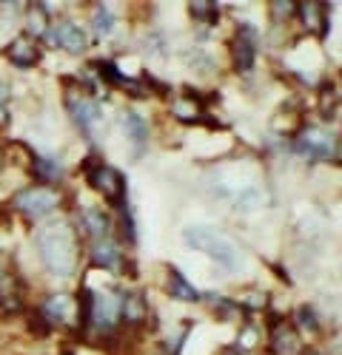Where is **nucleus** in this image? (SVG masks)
Instances as JSON below:
<instances>
[{
	"label": "nucleus",
	"mask_w": 342,
	"mask_h": 355,
	"mask_svg": "<svg viewBox=\"0 0 342 355\" xmlns=\"http://www.w3.org/2000/svg\"><path fill=\"white\" fill-rule=\"evenodd\" d=\"M32 245L40 256V264L51 276H74L77 273L80 233L69 219L57 216V219L40 222L32 233Z\"/></svg>",
	"instance_id": "f257e3e1"
},
{
	"label": "nucleus",
	"mask_w": 342,
	"mask_h": 355,
	"mask_svg": "<svg viewBox=\"0 0 342 355\" xmlns=\"http://www.w3.org/2000/svg\"><path fill=\"white\" fill-rule=\"evenodd\" d=\"M186 245L194 248V250H203L209 253L217 264H222L225 270H240L243 268V253L240 248L228 239L225 233L214 230V227H203V225H197V227H186Z\"/></svg>",
	"instance_id": "f03ea898"
},
{
	"label": "nucleus",
	"mask_w": 342,
	"mask_h": 355,
	"mask_svg": "<svg viewBox=\"0 0 342 355\" xmlns=\"http://www.w3.org/2000/svg\"><path fill=\"white\" fill-rule=\"evenodd\" d=\"M9 208H12L15 214H20L23 219L40 225V222L51 219V214L60 208V191L46 188V185H28V188H20V191L9 199Z\"/></svg>",
	"instance_id": "7ed1b4c3"
},
{
	"label": "nucleus",
	"mask_w": 342,
	"mask_h": 355,
	"mask_svg": "<svg viewBox=\"0 0 342 355\" xmlns=\"http://www.w3.org/2000/svg\"><path fill=\"white\" fill-rule=\"evenodd\" d=\"M66 85L69 88H66L63 103H66V111L72 116V123L80 128V134H86L92 139L97 134V128L103 125V105L89 92H83V85L77 80H66Z\"/></svg>",
	"instance_id": "20e7f679"
},
{
	"label": "nucleus",
	"mask_w": 342,
	"mask_h": 355,
	"mask_svg": "<svg viewBox=\"0 0 342 355\" xmlns=\"http://www.w3.org/2000/svg\"><path fill=\"white\" fill-rule=\"evenodd\" d=\"M83 173H86V182H89L92 191L103 193L108 205H117V208H123V205H129V182L126 176L108 165V162H86L83 165Z\"/></svg>",
	"instance_id": "39448f33"
},
{
	"label": "nucleus",
	"mask_w": 342,
	"mask_h": 355,
	"mask_svg": "<svg viewBox=\"0 0 342 355\" xmlns=\"http://www.w3.org/2000/svg\"><path fill=\"white\" fill-rule=\"evenodd\" d=\"M38 318L51 330H57V327L63 330V327H72V324L80 321V304L69 293H49L38 304Z\"/></svg>",
	"instance_id": "423d86ee"
},
{
	"label": "nucleus",
	"mask_w": 342,
	"mask_h": 355,
	"mask_svg": "<svg viewBox=\"0 0 342 355\" xmlns=\"http://www.w3.org/2000/svg\"><path fill=\"white\" fill-rule=\"evenodd\" d=\"M43 40L51 49H60V51L74 54V57H80L86 49H89V35H86V28L77 20H72V17L51 20V26H49V32L43 35Z\"/></svg>",
	"instance_id": "0eeeda50"
},
{
	"label": "nucleus",
	"mask_w": 342,
	"mask_h": 355,
	"mask_svg": "<svg viewBox=\"0 0 342 355\" xmlns=\"http://www.w3.org/2000/svg\"><path fill=\"white\" fill-rule=\"evenodd\" d=\"M294 148H297V154L311 157V159H331L336 154V137L331 131H325V128L314 125V128H305L297 137Z\"/></svg>",
	"instance_id": "6e6552de"
},
{
	"label": "nucleus",
	"mask_w": 342,
	"mask_h": 355,
	"mask_svg": "<svg viewBox=\"0 0 342 355\" xmlns=\"http://www.w3.org/2000/svg\"><path fill=\"white\" fill-rule=\"evenodd\" d=\"M3 57H6V60H9L15 69L28 71V69H35V66L43 60V51H40L38 40H32L26 32H20V35H15V37L6 43Z\"/></svg>",
	"instance_id": "1a4fd4ad"
},
{
	"label": "nucleus",
	"mask_w": 342,
	"mask_h": 355,
	"mask_svg": "<svg viewBox=\"0 0 342 355\" xmlns=\"http://www.w3.org/2000/svg\"><path fill=\"white\" fill-rule=\"evenodd\" d=\"M28 171L38 180V185H46V188H54L66 180V168L57 157H46V154H35L32 151V159H28Z\"/></svg>",
	"instance_id": "9d476101"
},
{
	"label": "nucleus",
	"mask_w": 342,
	"mask_h": 355,
	"mask_svg": "<svg viewBox=\"0 0 342 355\" xmlns=\"http://www.w3.org/2000/svg\"><path fill=\"white\" fill-rule=\"evenodd\" d=\"M256 46H260V35L256 28L243 23L237 28V37H234V63L240 71H251L254 60H256Z\"/></svg>",
	"instance_id": "9b49d317"
},
{
	"label": "nucleus",
	"mask_w": 342,
	"mask_h": 355,
	"mask_svg": "<svg viewBox=\"0 0 342 355\" xmlns=\"http://www.w3.org/2000/svg\"><path fill=\"white\" fill-rule=\"evenodd\" d=\"M123 250L120 245L111 239V236H106V239L100 242H92V264L95 268H103V270H111V273H120L123 270Z\"/></svg>",
	"instance_id": "f8f14e48"
},
{
	"label": "nucleus",
	"mask_w": 342,
	"mask_h": 355,
	"mask_svg": "<svg viewBox=\"0 0 342 355\" xmlns=\"http://www.w3.org/2000/svg\"><path fill=\"white\" fill-rule=\"evenodd\" d=\"M74 227H77V233L83 230L92 242H100V239H106V236H111V219L100 208H86Z\"/></svg>",
	"instance_id": "ddd939ff"
},
{
	"label": "nucleus",
	"mask_w": 342,
	"mask_h": 355,
	"mask_svg": "<svg viewBox=\"0 0 342 355\" xmlns=\"http://www.w3.org/2000/svg\"><path fill=\"white\" fill-rule=\"evenodd\" d=\"M120 125H123V134L137 145V151H142L146 142H149V123H146V116L129 108V111L120 114Z\"/></svg>",
	"instance_id": "4468645a"
},
{
	"label": "nucleus",
	"mask_w": 342,
	"mask_h": 355,
	"mask_svg": "<svg viewBox=\"0 0 342 355\" xmlns=\"http://www.w3.org/2000/svg\"><path fill=\"white\" fill-rule=\"evenodd\" d=\"M271 349L277 355H302V341L291 327H274L271 330Z\"/></svg>",
	"instance_id": "2eb2a0df"
},
{
	"label": "nucleus",
	"mask_w": 342,
	"mask_h": 355,
	"mask_svg": "<svg viewBox=\"0 0 342 355\" xmlns=\"http://www.w3.org/2000/svg\"><path fill=\"white\" fill-rule=\"evenodd\" d=\"M302 20L311 32H317L320 37H325V28H328V6L325 3H302L300 6Z\"/></svg>",
	"instance_id": "dca6fc26"
},
{
	"label": "nucleus",
	"mask_w": 342,
	"mask_h": 355,
	"mask_svg": "<svg viewBox=\"0 0 342 355\" xmlns=\"http://www.w3.org/2000/svg\"><path fill=\"white\" fill-rule=\"evenodd\" d=\"M92 32L97 40H106L114 32V12L108 6H95L92 12Z\"/></svg>",
	"instance_id": "f3484780"
},
{
	"label": "nucleus",
	"mask_w": 342,
	"mask_h": 355,
	"mask_svg": "<svg viewBox=\"0 0 342 355\" xmlns=\"http://www.w3.org/2000/svg\"><path fill=\"white\" fill-rule=\"evenodd\" d=\"M168 293H171V299H183V302H197V299H200V293H197L177 270L168 273Z\"/></svg>",
	"instance_id": "a211bd4d"
},
{
	"label": "nucleus",
	"mask_w": 342,
	"mask_h": 355,
	"mask_svg": "<svg viewBox=\"0 0 342 355\" xmlns=\"http://www.w3.org/2000/svg\"><path fill=\"white\" fill-rule=\"evenodd\" d=\"M12 100H15L12 83L0 77V128H6L12 123Z\"/></svg>",
	"instance_id": "6ab92c4d"
},
{
	"label": "nucleus",
	"mask_w": 342,
	"mask_h": 355,
	"mask_svg": "<svg viewBox=\"0 0 342 355\" xmlns=\"http://www.w3.org/2000/svg\"><path fill=\"white\" fill-rule=\"evenodd\" d=\"M191 15H194V17H206V20H211V23L220 17V12H217L214 3H194V6H191Z\"/></svg>",
	"instance_id": "aec40b11"
},
{
	"label": "nucleus",
	"mask_w": 342,
	"mask_h": 355,
	"mask_svg": "<svg viewBox=\"0 0 342 355\" xmlns=\"http://www.w3.org/2000/svg\"><path fill=\"white\" fill-rule=\"evenodd\" d=\"M300 321L305 324V330H317V318H314V310H308V307H300Z\"/></svg>",
	"instance_id": "412c9836"
},
{
	"label": "nucleus",
	"mask_w": 342,
	"mask_h": 355,
	"mask_svg": "<svg viewBox=\"0 0 342 355\" xmlns=\"http://www.w3.org/2000/svg\"><path fill=\"white\" fill-rule=\"evenodd\" d=\"M3 171H6V148L0 145V173H3Z\"/></svg>",
	"instance_id": "4be33fe9"
},
{
	"label": "nucleus",
	"mask_w": 342,
	"mask_h": 355,
	"mask_svg": "<svg viewBox=\"0 0 342 355\" xmlns=\"http://www.w3.org/2000/svg\"><path fill=\"white\" fill-rule=\"evenodd\" d=\"M225 355H248V352H243V349H237V347H234V349H228Z\"/></svg>",
	"instance_id": "5701e85b"
}]
</instances>
